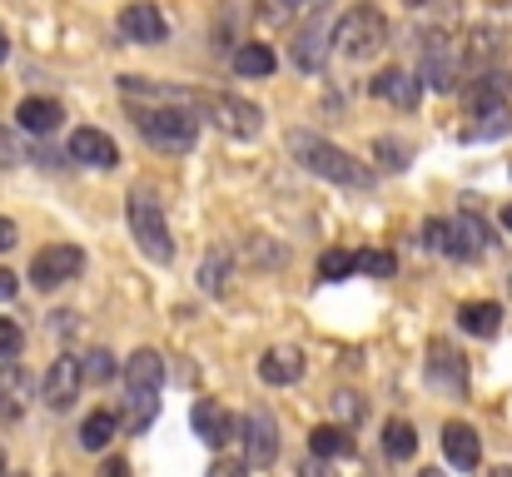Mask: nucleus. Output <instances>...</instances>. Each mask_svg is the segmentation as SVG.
<instances>
[{
	"instance_id": "obj_12",
	"label": "nucleus",
	"mask_w": 512,
	"mask_h": 477,
	"mask_svg": "<svg viewBox=\"0 0 512 477\" xmlns=\"http://www.w3.org/2000/svg\"><path fill=\"white\" fill-rule=\"evenodd\" d=\"M70 159H80V164H90V169H115V164H120V145H115L105 130L80 125V130H70Z\"/></svg>"
},
{
	"instance_id": "obj_13",
	"label": "nucleus",
	"mask_w": 512,
	"mask_h": 477,
	"mask_svg": "<svg viewBox=\"0 0 512 477\" xmlns=\"http://www.w3.org/2000/svg\"><path fill=\"white\" fill-rule=\"evenodd\" d=\"M368 95H373V100H388V105H398V110H413L418 95H423V80H413L408 70H378L373 85H368Z\"/></svg>"
},
{
	"instance_id": "obj_22",
	"label": "nucleus",
	"mask_w": 512,
	"mask_h": 477,
	"mask_svg": "<svg viewBox=\"0 0 512 477\" xmlns=\"http://www.w3.org/2000/svg\"><path fill=\"white\" fill-rule=\"evenodd\" d=\"M25 398H30V378L15 358H5V368H0V418H20Z\"/></svg>"
},
{
	"instance_id": "obj_4",
	"label": "nucleus",
	"mask_w": 512,
	"mask_h": 477,
	"mask_svg": "<svg viewBox=\"0 0 512 477\" xmlns=\"http://www.w3.org/2000/svg\"><path fill=\"white\" fill-rule=\"evenodd\" d=\"M125 214H130L135 244H140L155 264H170L174 259V234H170V224H165V209L155 204V194L135 189V194H130V204H125Z\"/></svg>"
},
{
	"instance_id": "obj_11",
	"label": "nucleus",
	"mask_w": 512,
	"mask_h": 477,
	"mask_svg": "<svg viewBox=\"0 0 512 477\" xmlns=\"http://www.w3.org/2000/svg\"><path fill=\"white\" fill-rule=\"evenodd\" d=\"M80 383H85V373H80V358H55V363H50V373H45V383H40V398H45V408L65 413V408L75 403Z\"/></svg>"
},
{
	"instance_id": "obj_5",
	"label": "nucleus",
	"mask_w": 512,
	"mask_h": 477,
	"mask_svg": "<svg viewBox=\"0 0 512 477\" xmlns=\"http://www.w3.org/2000/svg\"><path fill=\"white\" fill-rule=\"evenodd\" d=\"M80 269H85V254H80L75 244H50V249H40V254L30 259V284L50 294V289L70 284Z\"/></svg>"
},
{
	"instance_id": "obj_37",
	"label": "nucleus",
	"mask_w": 512,
	"mask_h": 477,
	"mask_svg": "<svg viewBox=\"0 0 512 477\" xmlns=\"http://www.w3.org/2000/svg\"><path fill=\"white\" fill-rule=\"evenodd\" d=\"M334 408H339V418H348V423H358V418H363V398H358V393H339V398H334Z\"/></svg>"
},
{
	"instance_id": "obj_16",
	"label": "nucleus",
	"mask_w": 512,
	"mask_h": 477,
	"mask_svg": "<svg viewBox=\"0 0 512 477\" xmlns=\"http://www.w3.org/2000/svg\"><path fill=\"white\" fill-rule=\"evenodd\" d=\"M329 30L324 25H309V30H299L294 35V45H289V55H294V65L304 70V75H319L324 70V60H329Z\"/></svg>"
},
{
	"instance_id": "obj_2",
	"label": "nucleus",
	"mask_w": 512,
	"mask_h": 477,
	"mask_svg": "<svg viewBox=\"0 0 512 477\" xmlns=\"http://www.w3.org/2000/svg\"><path fill=\"white\" fill-rule=\"evenodd\" d=\"M388 45V15L378 5H348L339 25H334V50L348 60H373Z\"/></svg>"
},
{
	"instance_id": "obj_28",
	"label": "nucleus",
	"mask_w": 512,
	"mask_h": 477,
	"mask_svg": "<svg viewBox=\"0 0 512 477\" xmlns=\"http://www.w3.org/2000/svg\"><path fill=\"white\" fill-rule=\"evenodd\" d=\"M348 274H358V259H353L348 249H329V254L319 259V279H324V284H343Z\"/></svg>"
},
{
	"instance_id": "obj_19",
	"label": "nucleus",
	"mask_w": 512,
	"mask_h": 477,
	"mask_svg": "<svg viewBox=\"0 0 512 477\" xmlns=\"http://www.w3.org/2000/svg\"><path fill=\"white\" fill-rule=\"evenodd\" d=\"M15 120H20V130H25V135H55V130H60V120H65V110H60L55 100L30 95V100H20Z\"/></svg>"
},
{
	"instance_id": "obj_34",
	"label": "nucleus",
	"mask_w": 512,
	"mask_h": 477,
	"mask_svg": "<svg viewBox=\"0 0 512 477\" xmlns=\"http://www.w3.org/2000/svg\"><path fill=\"white\" fill-rule=\"evenodd\" d=\"M373 155H378V164H388V169H408V145L403 140H373Z\"/></svg>"
},
{
	"instance_id": "obj_26",
	"label": "nucleus",
	"mask_w": 512,
	"mask_h": 477,
	"mask_svg": "<svg viewBox=\"0 0 512 477\" xmlns=\"http://www.w3.org/2000/svg\"><path fill=\"white\" fill-rule=\"evenodd\" d=\"M309 453L314 458H348L353 453V438H348V428H339V423H324V428L309 433Z\"/></svg>"
},
{
	"instance_id": "obj_33",
	"label": "nucleus",
	"mask_w": 512,
	"mask_h": 477,
	"mask_svg": "<svg viewBox=\"0 0 512 477\" xmlns=\"http://www.w3.org/2000/svg\"><path fill=\"white\" fill-rule=\"evenodd\" d=\"M80 373H85L90 383H110V378H115V358H110L105 348H90V353L80 358Z\"/></svg>"
},
{
	"instance_id": "obj_3",
	"label": "nucleus",
	"mask_w": 512,
	"mask_h": 477,
	"mask_svg": "<svg viewBox=\"0 0 512 477\" xmlns=\"http://www.w3.org/2000/svg\"><path fill=\"white\" fill-rule=\"evenodd\" d=\"M135 130H140L150 145L170 150V155H184V150L199 145V120H194L189 110H179V105H150V110H140Z\"/></svg>"
},
{
	"instance_id": "obj_7",
	"label": "nucleus",
	"mask_w": 512,
	"mask_h": 477,
	"mask_svg": "<svg viewBox=\"0 0 512 477\" xmlns=\"http://www.w3.org/2000/svg\"><path fill=\"white\" fill-rule=\"evenodd\" d=\"M239 438H244V463H249V468H269V463L279 458V423H274V413L254 408V413L239 423Z\"/></svg>"
},
{
	"instance_id": "obj_30",
	"label": "nucleus",
	"mask_w": 512,
	"mask_h": 477,
	"mask_svg": "<svg viewBox=\"0 0 512 477\" xmlns=\"http://www.w3.org/2000/svg\"><path fill=\"white\" fill-rule=\"evenodd\" d=\"M224 274H229V259H224V254H209V259H204V269H199L204 294H214V299H219V294L229 289V279H224Z\"/></svg>"
},
{
	"instance_id": "obj_44",
	"label": "nucleus",
	"mask_w": 512,
	"mask_h": 477,
	"mask_svg": "<svg viewBox=\"0 0 512 477\" xmlns=\"http://www.w3.org/2000/svg\"><path fill=\"white\" fill-rule=\"evenodd\" d=\"M304 5H314V10H324V5H329V0H304Z\"/></svg>"
},
{
	"instance_id": "obj_15",
	"label": "nucleus",
	"mask_w": 512,
	"mask_h": 477,
	"mask_svg": "<svg viewBox=\"0 0 512 477\" xmlns=\"http://www.w3.org/2000/svg\"><path fill=\"white\" fill-rule=\"evenodd\" d=\"M125 388H130V393H160V388H165V358H160L155 348L130 353V363H125Z\"/></svg>"
},
{
	"instance_id": "obj_43",
	"label": "nucleus",
	"mask_w": 512,
	"mask_h": 477,
	"mask_svg": "<svg viewBox=\"0 0 512 477\" xmlns=\"http://www.w3.org/2000/svg\"><path fill=\"white\" fill-rule=\"evenodd\" d=\"M503 229H512V204H508V209H503Z\"/></svg>"
},
{
	"instance_id": "obj_38",
	"label": "nucleus",
	"mask_w": 512,
	"mask_h": 477,
	"mask_svg": "<svg viewBox=\"0 0 512 477\" xmlns=\"http://www.w3.org/2000/svg\"><path fill=\"white\" fill-rule=\"evenodd\" d=\"M299 5H304V0H264V15H269V20H289Z\"/></svg>"
},
{
	"instance_id": "obj_42",
	"label": "nucleus",
	"mask_w": 512,
	"mask_h": 477,
	"mask_svg": "<svg viewBox=\"0 0 512 477\" xmlns=\"http://www.w3.org/2000/svg\"><path fill=\"white\" fill-rule=\"evenodd\" d=\"M5 55H10V40H5V30H0V65H5Z\"/></svg>"
},
{
	"instance_id": "obj_14",
	"label": "nucleus",
	"mask_w": 512,
	"mask_h": 477,
	"mask_svg": "<svg viewBox=\"0 0 512 477\" xmlns=\"http://www.w3.org/2000/svg\"><path fill=\"white\" fill-rule=\"evenodd\" d=\"M189 423H194V433H199L209 448H224V443L239 433V423H234L219 403H209V398H199V403L189 408Z\"/></svg>"
},
{
	"instance_id": "obj_27",
	"label": "nucleus",
	"mask_w": 512,
	"mask_h": 477,
	"mask_svg": "<svg viewBox=\"0 0 512 477\" xmlns=\"http://www.w3.org/2000/svg\"><path fill=\"white\" fill-rule=\"evenodd\" d=\"M383 453H388L393 463H408V458L418 453V433H413V423L393 418V423L383 428Z\"/></svg>"
},
{
	"instance_id": "obj_39",
	"label": "nucleus",
	"mask_w": 512,
	"mask_h": 477,
	"mask_svg": "<svg viewBox=\"0 0 512 477\" xmlns=\"http://www.w3.org/2000/svg\"><path fill=\"white\" fill-rule=\"evenodd\" d=\"M0 164H20V145L10 140V130H0Z\"/></svg>"
},
{
	"instance_id": "obj_23",
	"label": "nucleus",
	"mask_w": 512,
	"mask_h": 477,
	"mask_svg": "<svg viewBox=\"0 0 512 477\" xmlns=\"http://www.w3.org/2000/svg\"><path fill=\"white\" fill-rule=\"evenodd\" d=\"M234 70L249 75V80H269V75L279 70V55H274L264 40H244V45L234 50Z\"/></svg>"
},
{
	"instance_id": "obj_45",
	"label": "nucleus",
	"mask_w": 512,
	"mask_h": 477,
	"mask_svg": "<svg viewBox=\"0 0 512 477\" xmlns=\"http://www.w3.org/2000/svg\"><path fill=\"white\" fill-rule=\"evenodd\" d=\"M403 5H413V10H418V5H428V0H403Z\"/></svg>"
},
{
	"instance_id": "obj_24",
	"label": "nucleus",
	"mask_w": 512,
	"mask_h": 477,
	"mask_svg": "<svg viewBox=\"0 0 512 477\" xmlns=\"http://www.w3.org/2000/svg\"><path fill=\"white\" fill-rule=\"evenodd\" d=\"M458 323H463V333H473V338H493L498 323H503V304H493V299H473V304L458 309Z\"/></svg>"
},
{
	"instance_id": "obj_46",
	"label": "nucleus",
	"mask_w": 512,
	"mask_h": 477,
	"mask_svg": "<svg viewBox=\"0 0 512 477\" xmlns=\"http://www.w3.org/2000/svg\"><path fill=\"white\" fill-rule=\"evenodd\" d=\"M0 473H5V453H0Z\"/></svg>"
},
{
	"instance_id": "obj_10",
	"label": "nucleus",
	"mask_w": 512,
	"mask_h": 477,
	"mask_svg": "<svg viewBox=\"0 0 512 477\" xmlns=\"http://www.w3.org/2000/svg\"><path fill=\"white\" fill-rule=\"evenodd\" d=\"M488 244H493V239H488V229H483L478 214H458V219H448V234H443V254H448V259L468 264V259H478Z\"/></svg>"
},
{
	"instance_id": "obj_40",
	"label": "nucleus",
	"mask_w": 512,
	"mask_h": 477,
	"mask_svg": "<svg viewBox=\"0 0 512 477\" xmlns=\"http://www.w3.org/2000/svg\"><path fill=\"white\" fill-rule=\"evenodd\" d=\"M15 294H20V279H15L10 269H0V304H10Z\"/></svg>"
},
{
	"instance_id": "obj_32",
	"label": "nucleus",
	"mask_w": 512,
	"mask_h": 477,
	"mask_svg": "<svg viewBox=\"0 0 512 477\" xmlns=\"http://www.w3.org/2000/svg\"><path fill=\"white\" fill-rule=\"evenodd\" d=\"M358 259V274H368V279H393V254H383V249H363V254H353Z\"/></svg>"
},
{
	"instance_id": "obj_35",
	"label": "nucleus",
	"mask_w": 512,
	"mask_h": 477,
	"mask_svg": "<svg viewBox=\"0 0 512 477\" xmlns=\"http://www.w3.org/2000/svg\"><path fill=\"white\" fill-rule=\"evenodd\" d=\"M20 343H25V333L15 328V318H0V363H5V358H15V353H20Z\"/></svg>"
},
{
	"instance_id": "obj_18",
	"label": "nucleus",
	"mask_w": 512,
	"mask_h": 477,
	"mask_svg": "<svg viewBox=\"0 0 512 477\" xmlns=\"http://www.w3.org/2000/svg\"><path fill=\"white\" fill-rule=\"evenodd\" d=\"M512 135V105L508 100H493L478 110V125H463V145H483V140H503Z\"/></svg>"
},
{
	"instance_id": "obj_9",
	"label": "nucleus",
	"mask_w": 512,
	"mask_h": 477,
	"mask_svg": "<svg viewBox=\"0 0 512 477\" xmlns=\"http://www.w3.org/2000/svg\"><path fill=\"white\" fill-rule=\"evenodd\" d=\"M214 120H219V130L234 135V140H254V135L264 130V110H259L254 100H244V95H219V100H214Z\"/></svg>"
},
{
	"instance_id": "obj_20",
	"label": "nucleus",
	"mask_w": 512,
	"mask_h": 477,
	"mask_svg": "<svg viewBox=\"0 0 512 477\" xmlns=\"http://www.w3.org/2000/svg\"><path fill=\"white\" fill-rule=\"evenodd\" d=\"M299 373H304V358L294 348H274V353L259 358V378L269 388H289V383H299Z\"/></svg>"
},
{
	"instance_id": "obj_29",
	"label": "nucleus",
	"mask_w": 512,
	"mask_h": 477,
	"mask_svg": "<svg viewBox=\"0 0 512 477\" xmlns=\"http://www.w3.org/2000/svg\"><path fill=\"white\" fill-rule=\"evenodd\" d=\"M493 100H508V80H503V75H483V80L468 90V105H473V110H483V105H493Z\"/></svg>"
},
{
	"instance_id": "obj_41",
	"label": "nucleus",
	"mask_w": 512,
	"mask_h": 477,
	"mask_svg": "<svg viewBox=\"0 0 512 477\" xmlns=\"http://www.w3.org/2000/svg\"><path fill=\"white\" fill-rule=\"evenodd\" d=\"M5 249H15V224L0 214V254H5Z\"/></svg>"
},
{
	"instance_id": "obj_21",
	"label": "nucleus",
	"mask_w": 512,
	"mask_h": 477,
	"mask_svg": "<svg viewBox=\"0 0 512 477\" xmlns=\"http://www.w3.org/2000/svg\"><path fill=\"white\" fill-rule=\"evenodd\" d=\"M428 378L433 383H443L448 393H463L468 388V368H463V358L448 348V343H433V358H428Z\"/></svg>"
},
{
	"instance_id": "obj_8",
	"label": "nucleus",
	"mask_w": 512,
	"mask_h": 477,
	"mask_svg": "<svg viewBox=\"0 0 512 477\" xmlns=\"http://www.w3.org/2000/svg\"><path fill=\"white\" fill-rule=\"evenodd\" d=\"M120 35L130 45H160L170 35V20H165V10L155 0H135V5L120 10Z\"/></svg>"
},
{
	"instance_id": "obj_25",
	"label": "nucleus",
	"mask_w": 512,
	"mask_h": 477,
	"mask_svg": "<svg viewBox=\"0 0 512 477\" xmlns=\"http://www.w3.org/2000/svg\"><path fill=\"white\" fill-rule=\"evenodd\" d=\"M115 433H120V418H115L110 408H100V413H90V418L80 423V448H85V453H105V448L115 443Z\"/></svg>"
},
{
	"instance_id": "obj_17",
	"label": "nucleus",
	"mask_w": 512,
	"mask_h": 477,
	"mask_svg": "<svg viewBox=\"0 0 512 477\" xmlns=\"http://www.w3.org/2000/svg\"><path fill=\"white\" fill-rule=\"evenodd\" d=\"M443 453H448V463L463 468V473H473V468L483 463V443H478V433H473L468 423H448V428H443Z\"/></svg>"
},
{
	"instance_id": "obj_31",
	"label": "nucleus",
	"mask_w": 512,
	"mask_h": 477,
	"mask_svg": "<svg viewBox=\"0 0 512 477\" xmlns=\"http://www.w3.org/2000/svg\"><path fill=\"white\" fill-rule=\"evenodd\" d=\"M155 413H160V393H130V428L135 433H145L155 423Z\"/></svg>"
},
{
	"instance_id": "obj_36",
	"label": "nucleus",
	"mask_w": 512,
	"mask_h": 477,
	"mask_svg": "<svg viewBox=\"0 0 512 477\" xmlns=\"http://www.w3.org/2000/svg\"><path fill=\"white\" fill-rule=\"evenodd\" d=\"M443 234H448V219H428V224H423V249L443 254Z\"/></svg>"
},
{
	"instance_id": "obj_1",
	"label": "nucleus",
	"mask_w": 512,
	"mask_h": 477,
	"mask_svg": "<svg viewBox=\"0 0 512 477\" xmlns=\"http://www.w3.org/2000/svg\"><path fill=\"white\" fill-rule=\"evenodd\" d=\"M289 155L299 159L309 174L329 179V184H343V189H373V169L358 164L348 150H339L334 140L314 135V130H289Z\"/></svg>"
},
{
	"instance_id": "obj_6",
	"label": "nucleus",
	"mask_w": 512,
	"mask_h": 477,
	"mask_svg": "<svg viewBox=\"0 0 512 477\" xmlns=\"http://www.w3.org/2000/svg\"><path fill=\"white\" fill-rule=\"evenodd\" d=\"M458 70H463V60H458V50L448 45V35H428V45H423V65H418V80H423L428 90L448 95V90L458 85Z\"/></svg>"
}]
</instances>
